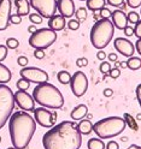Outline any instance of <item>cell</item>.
Wrapping results in <instances>:
<instances>
[{
    "label": "cell",
    "mask_w": 141,
    "mask_h": 149,
    "mask_svg": "<svg viewBox=\"0 0 141 149\" xmlns=\"http://www.w3.org/2000/svg\"><path fill=\"white\" fill-rule=\"evenodd\" d=\"M82 135L77 130V124L64 120L55 124L42 137L45 149H80Z\"/></svg>",
    "instance_id": "obj_1"
},
{
    "label": "cell",
    "mask_w": 141,
    "mask_h": 149,
    "mask_svg": "<svg viewBox=\"0 0 141 149\" xmlns=\"http://www.w3.org/2000/svg\"><path fill=\"white\" fill-rule=\"evenodd\" d=\"M36 131V122L25 111L12 113L8 122V132L12 147L17 149H25L29 146Z\"/></svg>",
    "instance_id": "obj_2"
},
{
    "label": "cell",
    "mask_w": 141,
    "mask_h": 149,
    "mask_svg": "<svg viewBox=\"0 0 141 149\" xmlns=\"http://www.w3.org/2000/svg\"><path fill=\"white\" fill-rule=\"evenodd\" d=\"M33 99L41 107L58 109L64 106V96L60 90L48 82L40 83L33 90Z\"/></svg>",
    "instance_id": "obj_3"
},
{
    "label": "cell",
    "mask_w": 141,
    "mask_h": 149,
    "mask_svg": "<svg viewBox=\"0 0 141 149\" xmlns=\"http://www.w3.org/2000/svg\"><path fill=\"white\" fill-rule=\"evenodd\" d=\"M115 34V25L110 19H101L97 21L90 29V42L94 48L104 49L107 47L109 43L112 41V37Z\"/></svg>",
    "instance_id": "obj_4"
},
{
    "label": "cell",
    "mask_w": 141,
    "mask_h": 149,
    "mask_svg": "<svg viewBox=\"0 0 141 149\" xmlns=\"http://www.w3.org/2000/svg\"><path fill=\"white\" fill-rule=\"evenodd\" d=\"M126 120L122 117H107L93 124V131L101 139H107L121 135L126 130Z\"/></svg>",
    "instance_id": "obj_5"
},
{
    "label": "cell",
    "mask_w": 141,
    "mask_h": 149,
    "mask_svg": "<svg viewBox=\"0 0 141 149\" xmlns=\"http://www.w3.org/2000/svg\"><path fill=\"white\" fill-rule=\"evenodd\" d=\"M15 108V93L6 84H0V129H3L12 116Z\"/></svg>",
    "instance_id": "obj_6"
},
{
    "label": "cell",
    "mask_w": 141,
    "mask_h": 149,
    "mask_svg": "<svg viewBox=\"0 0 141 149\" xmlns=\"http://www.w3.org/2000/svg\"><path fill=\"white\" fill-rule=\"evenodd\" d=\"M57 40V31L50 28H41L37 29L29 37V45L35 49H46L52 46Z\"/></svg>",
    "instance_id": "obj_7"
},
{
    "label": "cell",
    "mask_w": 141,
    "mask_h": 149,
    "mask_svg": "<svg viewBox=\"0 0 141 149\" xmlns=\"http://www.w3.org/2000/svg\"><path fill=\"white\" fill-rule=\"evenodd\" d=\"M29 3L42 18L50 19L57 12V0H29Z\"/></svg>",
    "instance_id": "obj_8"
},
{
    "label": "cell",
    "mask_w": 141,
    "mask_h": 149,
    "mask_svg": "<svg viewBox=\"0 0 141 149\" xmlns=\"http://www.w3.org/2000/svg\"><path fill=\"white\" fill-rule=\"evenodd\" d=\"M70 88L72 94L76 97H82L88 89V78L82 71H76L71 74Z\"/></svg>",
    "instance_id": "obj_9"
},
{
    "label": "cell",
    "mask_w": 141,
    "mask_h": 149,
    "mask_svg": "<svg viewBox=\"0 0 141 149\" xmlns=\"http://www.w3.org/2000/svg\"><path fill=\"white\" fill-rule=\"evenodd\" d=\"M20 74H21V77L28 79L30 83H35V84L48 82V73L41 69H39V68L25 66L21 70Z\"/></svg>",
    "instance_id": "obj_10"
},
{
    "label": "cell",
    "mask_w": 141,
    "mask_h": 149,
    "mask_svg": "<svg viewBox=\"0 0 141 149\" xmlns=\"http://www.w3.org/2000/svg\"><path fill=\"white\" fill-rule=\"evenodd\" d=\"M15 104L25 112L35 109V101L33 99V95L27 93V90H17L15 93Z\"/></svg>",
    "instance_id": "obj_11"
},
{
    "label": "cell",
    "mask_w": 141,
    "mask_h": 149,
    "mask_svg": "<svg viewBox=\"0 0 141 149\" xmlns=\"http://www.w3.org/2000/svg\"><path fill=\"white\" fill-rule=\"evenodd\" d=\"M33 113H34V119L36 124H39L40 126L51 129L52 126L55 125L52 120V112L48 108H45V107L35 108L33 111Z\"/></svg>",
    "instance_id": "obj_12"
},
{
    "label": "cell",
    "mask_w": 141,
    "mask_h": 149,
    "mask_svg": "<svg viewBox=\"0 0 141 149\" xmlns=\"http://www.w3.org/2000/svg\"><path fill=\"white\" fill-rule=\"evenodd\" d=\"M11 11H12L11 0H0V31L6 30L8 28Z\"/></svg>",
    "instance_id": "obj_13"
},
{
    "label": "cell",
    "mask_w": 141,
    "mask_h": 149,
    "mask_svg": "<svg viewBox=\"0 0 141 149\" xmlns=\"http://www.w3.org/2000/svg\"><path fill=\"white\" fill-rule=\"evenodd\" d=\"M114 46H115L116 51L119 54L124 55V57H127V58H130V57L134 55L135 46L131 43L130 40L126 39V37H117V39H115Z\"/></svg>",
    "instance_id": "obj_14"
},
{
    "label": "cell",
    "mask_w": 141,
    "mask_h": 149,
    "mask_svg": "<svg viewBox=\"0 0 141 149\" xmlns=\"http://www.w3.org/2000/svg\"><path fill=\"white\" fill-rule=\"evenodd\" d=\"M57 10L59 11V15H62L64 18L72 17L76 11L74 0H57Z\"/></svg>",
    "instance_id": "obj_15"
},
{
    "label": "cell",
    "mask_w": 141,
    "mask_h": 149,
    "mask_svg": "<svg viewBox=\"0 0 141 149\" xmlns=\"http://www.w3.org/2000/svg\"><path fill=\"white\" fill-rule=\"evenodd\" d=\"M111 18H112V23H114L115 28L119 30H123L124 28L128 25V18H127V15L124 13V11L122 10H115L111 15Z\"/></svg>",
    "instance_id": "obj_16"
},
{
    "label": "cell",
    "mask_w": 141,
    "mask_h": 149,
    "mask_svg": "<svg viewBox=\"0 0 141 149\" xmlns=\"http://www.w3.org/2000/svg\"><path fill=\"white\" fill-rule=\"evenodd\" d=\"M65 25H67V21L62 15H54L48 19V28L54 31L63 30Z\"/></svg>",
    "instance_id": "obj_17"
},
{
    "label": "cell",
    "mask_w": 141,
    "mask_h": 149,
    "mask_svg": "<svg viewBox=\"0 0 141 149\" xmlns=\"http://www.w3.org/2000/svg\"><path fill=\"white\" fill-rule=\"evenodd\" d=\"M15 6L17 7V15L21 17L28 16L32 8L29 0H15Z\"/></svg>",
    "instance_id": "obj_18"
},
{
    "label": "cell",
    "mask_w": 141,
    "mask_h": 149,
    "mask_svg": "<svg viewBox=\"0 0 141 149\" xmlns=\"http://www.w3.org/2000/svg\"><path fill=\"white\" fill-rule=\"evenodd\" d=\"M87 114H88V107L86 105L81 104L71 111L70 117H71L72 120H82Z\"/></svg>",
    "instance_id": "obj_19"
},
{
    "label": "cell",
    "mask_w": 141,
    "mask_h": 149,
    "mask_svg": "<svg viewBox=\"0 0 141 149\" xmlns=\"http://www.w3.org/2000/svg\"><path fill=\"white\" fill-rule=\"evenodd\" d=\"M77 130L81 135H89L93 131V124L89 119H82L77 124Z\"/></svg>",
    "instance_id": "obj_20"
},
{
    "label": "cell",
    "mask_w": 141,
    "mask_h": 149,
    "mask_svg": "<svg viewBox=\"0 0 141 149\" xmlns=\"http://www.w3.org/2000/svg\"><path fill=\"white\" fill-rule=\"evenodd\" d=\"M11 78H12V73L10 69L0 63V84H6V83L11 81Z\"/></svg>",
    "instance_id": "obj_21"
},
{
    "label": "cell",
    "mask_w": 141,
    "mask_h": 149,
    "mask_svg": "<svg viewBox=\"0 0 141 149\" xmlns=\"http://www.w3.org/2000/svg\"><path fill=\"white\" fill-rule=\"evenodd\" d=\"M105 4H106L105 0H86L87 8L92 12L100 11L102 7H105Z\"/></svg>",
    "instance_id": "obj_22"
},
{
    "label": "cell",
    "mask_w": 141,
    "mask_h": 149,
    "mask_svg": "<svg viewBox=\"0 0 141 149\" xmlns=\"http://www.w3.org/2000/svg\"><path fill=\"white\" fill-rule=\"evenodd\" d=\"M87 148L88 149H105L106 146L104 142H102L101 138L95 137V138H90L87 142Z\"/></svg>",
    "instance_id": "obj_23"
},
{
    "label": "cell",
    "mask_w": 141,
    "mask_h": 149,
    "mask_svg": "<svg viewBox=\"0 0 141 149\" xmlns=\"http://www.w3.org/2000/svg\"><path fill=\"white\" fill-rule=\"evenodd\" d=\"M127 66H128V69L133 70V71L139 70L141 68V59L139 57H130V58H128Z\"/></svg>",
    "instance_id": "obj_24"
},
{
    "label": "cell",
    "mask_w": 141,
    "mask_h": 149,
    "mask_svg": "<svg viewBox=\"0 0 141 149\" xmlns=\"http://www.w3.org/2000/svg\"><path fill=\"white\" fill-rule=\"evenodd\" d=\"M57 79L59 83L62 84H69L70 81H71V74L68 72V71H59L57 73Z\"/></svg>",
    "instance_id": "obj_25"
},
{
    "label": "cell",
    "mask_w": 141,
    "mask_h": 149,
    "mask_svg": "<svg viewBox=\"0 0 141 149\" xmlns=\"http://www.w3.org/2000/svg\"><path fill=\"white\" fill-rule=\"evenodd\" d=\"M16 87H17L18 90H27V89H29V87H30V82L22 77V78H20L17 81Z\"/></svg>",
    "instance_id": "obj_26"
},
{
    "label": "cell",
    "mask_w": 141,
    "mask_h": 149,
    "mask_svg": "<svg viewBox=\"0 0 141 149\" xmlns=\"http://www.w3.org/2000/svg\"><path fill=\"white\" fill-rule=\"evenodd\" d=\"M75 16H76V19L82 22L87 18V8L86 7H79L76 11H75Z\"/></svg>",
    "instance_id": "obj_27"
},
{
    "label": "cell",
    "mask_w": 141,
    "mask_h": 149,
    "mask_svg": "<svg viewBox=\"0 0 141 149\" xmlns=\"http://www.w3.org/2000/svg\"><path fill=\"white\" fill-rule=\"evenodd\" d=\"M127 18H128V22H130L131 24H136L140 21V15L135 11H130L127 15Z\"/></svg>",
    "instance_id": "obj_28"
},
{
    "label": "cell",
    "mask_w": 141,
    "mask_h": 149,
    "mask_svg": "<svg viewBox=\"0 0 141 149\" xmlns=\"http://www.w3.org/2000/svg\"><path fill=\"white\" fill-rule=\"evenodd\" d=\"M6 47L10 48V49H16L18 46H20V42H18L17 39H15V37H8V39L6 40Z\"/></svg>",
    "instance_id": "obj_29"
},
{
    "label": "cell",
    "mask_w": 141,
    "mask_h": 149,
    "mask_svg": "<svg viewBox=\"0 0 141 149\" xmlns=\"http://www.w3.org/2000/svg\"><path fill=\"white\" fill-rule=\"evenodd\" d=\"M124 120H126V124H128L130 126V129L133 130H137V125H136V122L133 117H130L128 113L124 114Z\"/></svg>",
    "instance_id": "obj_30"
},
{
    "label": "cell",
    "mask_w": 141,
    "mask_h": 149,
    "mask_svg": "<svg viewBox=\"0 0 141 149\" xmlns=\"http://www.w3.org/2000/svg\"><path fill=\"white\" fill-rule=\"evenodd\" d=\"M29 19H30V22H32L33 24L36 25V24H41L43 18L36 12V13H29Z\"/></svg>",
    "instance_id": "obj_31"
},
{
    "label": "cell",
    "mask_w": 141,
    "mask_h": 149,
    "mask_svg": "<svg viewBox=\"0 0 141 149\" xmlns=\"http://www.w3.org/2000/svg\"><path fill=\"white\" fill-rule=\"evenodd\" d=\"M110 70H111V65H110V63H109V61H101V64L99 65V71H100L101 73L109 74Z\"/></svg>",
    "instance_id": "obj_32"
},
{
    "label": "cell",
    "mask_w": 141,
    "mask_h": 149,
    "mask_svg": "<svg viewBox=\"0 0 141 149\" xmlns=\"http://www.w3.org/2000/svg\"><path fill=\"white\" fill-rule=\"evenodd\" d=\"M68 28L70 30H77L80 28V21H77V19H70L68 22Z\"/></svg>",
    "instance_id": "obj_33"
},
{
    "label": "cell",
    "mask_w": 141,
    "mask_h": 149,
    "mask_svg": "<svg viewBox=\"0 0 141 149\" xmlns=\"http://www.w3.org/2000/svg\"><path fill=\"white\" fill-rule=\"evenodd\" d=\"M111 15H112V12H111L110 8H107V7H102L101 10H100V17H101V18H105V19H110Z\"/></svg>",
    "instance_id": "obj_34"
},
{
    "label": "cell",
    "mask_w": 141,
    "mask_h": 149,
    "mask_svg": "<svg viewBox=\"0 0 141 149\" xmlns=\"http://www.w3.org/2000/svg\"><path fill=\"white\" fill-rule=\"evenodd\" d=\"M7 51H8V48L6 47V46L0 45V63L6 59V57H7Z\"/></svg>",
    "instance_id": "obj_35"
},
{
    "label": "cell",
    "mask_w": 141,
    "mask_h": 149,
    "mask_svg": "<svg viewBox=\"0 0 141 149\" xmlns=\"http://www.w3.org/2000/svg\"><path fill=\"white\" fill-rule=\"evenodd\" d=\"M106 3L110 5V6H114V7H121L123 4H126L124 0H106Z\"/></svg>",
    "instance_id": "obj_36"
},
{
    "label": "cell",
    "mask_w": 141,
    "mask_h": 149,
    "mask_svg": "<svg viewBox=\"0 0 141 149\" xmlns=\"http://www.w3.org/2000/svg\"><path fill=\"white\" fill-rule=\"evenodd\" d=\"M28 63H29V60H28V58L24 57V55H21V57L17 58V64L20 65V66H22V68H25L28 65Z\"/></svg>",
    "instance_id": "obj_37"
},
{
    "label": "cell",
    "mask_w": 141,
    "mask_h": 149,
    "mask_svg": "<svg viewBox=\"0 0 141 149\" xmlns=\"http://www.w3.org/2000/svg\"><path fill=\"white\" fill-rule=\"evenodd\" d=\"M134 36L137 39H141V19L134 26Z\"/></svg>",
    "instance_id": "obj_38"
},
{
    "label": "cell",
    "mask_w": 141,
    "mask_h": 149,
    "mask_svg": "<svg viewBox=\"0 0 141 149\" xmlns=\"http://www.w3.org/2000/svg\"><path fill=\"white\" fill-rule=\"evenodd\" d=\"M127 5L131 8H137L141 6V0H127Z\"/></svg>",
    "instance_id": "obj_39"
},
{
    "label": "cell",
    "mask_w": 141,
    "mask_h": 149,
    "mask_svg": "<svg viewBox=\"0 0 141 149\" xmlns=\"http://www.w3.org/2000/svg\"><path fill=\"white\" fill-rule=\"evenodd\" d=\"M21 22H22L21 16H18L17 13H16V15H11V17H10V23H11V24L17 25V24H21Z\"/></svg>",
    "instance_id": "obj_40"
},
{
    "label": "cell",
    "mask_w": 141,
    "mask_h": 149,
    "mask_svg": "<svg viewBox=\"0 0 141 149\" xmlns=\"http://www.w3.org/2000/svg\"><path fill=\"white\" fill-rule=\"evenodd\" d=\"M119 74H121V71H119V69H118V68L111 69V70H110V72H109V76H110L111 78H114V79L118 78V77H119Z\"/></svg>",
    "instance_id": "obj_41"
},
{
    "label": "cell",
    "mask_w": 141,
    "mask_h": 149,
    "mask_svg": "<svg viewBox=\"0 0 141 149\" xmlns=\"http://www.w3.org/2000/svg\"><path fill=\"white\" fill-rule=\"evenodd\" d=\"M76 65L79 68H83V66H87L88 65V59L87 58H79L76 60Z\"/></svg>",
    "instance_id": "obj_42"
},
{
    "label": "cell",
    "mask_w": 141,
    "mask_h": 149,
    "mask_svg": "<svg viewBox=\"0 0 141 149\" xmlns=\"http://www.w3.org/2000/svg\"><path fill=\"white\" fill-rule=\"evenodd\" d=\"M34 57L36 59H43L45 58V51L43 49H35L34 51Z\"/></svg>",
    "instance_id": "obj_43"
},
{
    "label": "cell",
    "mask_w": 141,
    "mask_h": 149,
    "mask_svg": "<svg viewBox=\"0 0 141 149\" xmlns=\"http://www.w3.org/2000/svg\"><path fill=\"white\" fill-rule=\"evenodd\" d=\"M123 31H124V35L126 36H133L134 35V26H126L124 29H123Z\"/></svg>",
    "instance_id": "obj_44"
},
{
    "label": "cell",
    "mask_w": 141,
    "mask_h": 149,
    "mask_svg": "<svg viewBox=\"0 0 141 149\" xmlns=\"http://www.w3.org/2000/svg\"><path fill=\"white\" fill-rule=\"evenodd\" d=\"M106 149H119V146L117 142L115 141H110L107 144H106Z\"/></svg>",
    "instance_id": "obj_45"
},
{
    "label": "cell",
    "mask_w": 141,
    "mask_h": 149,
    "mask_svg": "<svg viewBox=\"0 0 141 149\" xmlns=\"http://www.w3.org/2000/svg\"><path fill=\"white\" fill-rule=\"evenodd\" d=\"M97 58H98L99 60H101V61H104V60H105V58H106V53L104 52V49H100V51L97 53Z\"/></svg>",
    "instance_id": "obj_46"
},
{
    "label": "cell",
    "mask_w": 141,
    "mask_h": 149,
    "mask_svg": "<svg viewBox=\"0 0 141 149\" xmlns=\"http://www.w3.org/2000/svg\"><path fill=\"white\" fill-rule=\"evenodd\" d=\"M135 94H136V99L139 102H141V83L136 87V90H135Z\"/></svg>",
    "instance_id": "obj_47"
},
{
    "label": "cell",
    "mask_w": 141,
    "mask_h": 149,
    "mask_svg": "<svg viewBox=\"0 0 141 149\" xmlns=\"http://www.w3.org/2000/svg\"><path fill=\"white\" fill-rule=\"evenodd\" d=\"M107 57H109V60H110V61H115V63H116L117 59H118V55H117L116 53H112V52L107 55Z\"/></svg>",
    "instance_id": "obj_48"
},
{
    "label": "cell",
    "mask_w": 141,
    "mask_h": 149,
    "mask_svg": "<svg viewBox=\"0 0 141 149\" xmlns=\"http://www.w3.org/2000/svg\"><path fill=\"white\" fill-rule=\"evenodd\" d=\"M135 49L137 51V53L141 55V39H137L136 43H135Z\"/></svg>",
    "instance_id": "obj_49"
},
{
    "label": "cell",
    "mask_w": 141,
    "mask_h": 149,
    "mask_svg": "<svg viewBox=\"0 0 141 149\" xmlns=\"http://www.w3.org/2000/svg\"><path fill=\"white\" fill-rule=\"evenodd\" d=\"M112 94H114V90L110 89V88H106V89L104 90V96H106V97H110Z\"/></svg>",
    "instance_id": "obj_50"
},
{
    "label": "cell",
    "mask_w": 141,
    "mask_h": 149,
    "mask_svg": "<svg viewBox=\"0 0 141 149\" xmlns=\"http://www.w3.org/2000/svg\"><path fill=\"white\" fill-rule=\"evenodd\" d=\"M37 29H39V28H37V26H35V24H32V25H29V26H28V31H29L30 34H34Z\"/></svg>",
    "instance_id": "obj_51"
},
{
    "label": "cell",
    "mask_w": 141,
    "mask_h": 149,
    "mask_svg": "<svg viewBox=\"0 0 141 149\" xmlns=\"http://www.w3.org/2000/svg\"><path fill=\"white\" fill-rule=\"evenodd\" d=\"M57 117H58V113H57V112H52V120H53V123H54V124L57 123Z\"/></svg>",
    "instance_id": "obj_52"
},
{
    "label": "cell",
    "mask_w": 141,
    "mask_h": 149,
    "mask_svg": "<svg viewBox=\"0 0 141 149\" xmlns=\"http://www.w3.org/2000/svg\"><path fill=\"white\" fill-rule=\"evenodd\" d=\"M93 17H94V19H95V21H99V19H101V17H100V13H97V12H94Z\"/></svg>",
    "instance_id": "obj_53"
},
{
    "label": "cell",
    "mask_w": 141,
    "mask_h": 149,
    "mask_svg": "<svg viewBox=\"0 0 141 149\" xmlns=\"http://www.w3.org/2000/svg\"><path fill=\"white\" fill-rule=\"evenodd\" d=\"M127 149H141V147H140V146H136V144H131V146L128 147Z\"/></svg>",
    "instance_id": "obj_54"
},
{
    "label": "cell",
    "mask_w": 141,
    "mask_h": 149,
    "mask_svg": "<svg viewBox=\"0 0 141 149\" xmlns=\"http://www.w3.org/2000/svg\"><path fill=\"white\" fill-rule=\"evenodd\" d=\"M136 118H137L139 120H141V113H140V114H137V117H136Z\"/></svg>",
    "instance_id": "obj_55"
},
{
    "label": "cell",
    "mask_w": 141,
    "mask_h": 149,
    "mask_svg": "<svg viewBox=\"0 0 141 149\" xmlns=\"http://www.w3.org/2000/svg\"><path fill=\"white\" fill-rule=\"evenodd\" d=\"M7 149H17V148H15V147H8Z\"/></svg>",
    "instance_id": "obj_56"
},
{
    "label": "cell",
    "mask_w": 141,
    "mask_h": 149,
    "mask_svg": "<svg viewBox=\"0 0 141 149\" xmlns=\"http://www.w3.org/2000/svg\"><path fill=\"white\" fill-rule=\"evenodd\" d=\"M0 143H1V136H0Z\"/></svg>",
    "instance_id": "obj_57"
},
{
    "label": "cell",
    "mask_w": 141,
    "mask_h": 149,
    "mask_svg": "<svg viewBox=\"0 0 141 149\" xmlns=\"http://www.w3.org/2000/svg\"><path fill=\"white\" fill-rule=\"evenodd\" d=\"M140 16H141V7H140Z\"/></svg>",
    "instance_id": "obj_58"
},
{
    "label": "cell",
    "mask_w": 141,
    "mask_h": 149,
    "mask_svg": "<svg viewBox=\"0 0 141 149\" xmlns=\"http://www.w3.org/2000/svg\"><path fill=\"white\" fill-rule=\"evenodd\" d=\"M80 1H86V0H80Z\"/></svg>",
    "instance_id": "obj_59"
},
{
    "label": "cell",
    "mask_w": 141,
    "mask_h": 149,
    "mask_svg": "<svg viewBox=\"0 0 141 149\" xmlns=\"http://www.w3.org/2000/svg\"><path fill=\"white\" fill-rule=\"evenodd\" d=\"M139 104H140V107H141V102H139Z\"/></svg>",
    "instance_id": "obj_60"
}]
</instances>
